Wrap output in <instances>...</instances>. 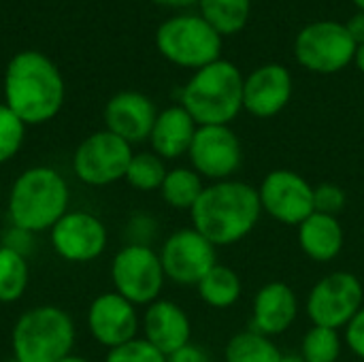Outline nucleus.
I'll return each mask as SVG.
<instances>
[{
  "label": "nucleus",
  "instance_id": "b1692460",
  "mask_svg": "<svg viewBox=\"0 0 364 362\" xmlns=\"http://www.w3.org/2000/svg\"><path fill=\"white\" fill-rule=\"evenodd\" d=\"M203 190L205 186L200 181V175L194 169H183V166L168 171L160 186V194L164 203L173 209H192L200 198Z\"/></svg>",
  "mask_w": 364,
  "mask_h": 362
},
{
  "label": "nucleus",
  "instance_id": "6ab92c4d",
  "mask_svg": "<svg viewBox=\"0 0 364 362\" xmlns=\"http://www.w3.org/2000/svg\"><path fill=\"white\" fill-rule=\"evenodd\" d=\"M299 314V301L294 290L284 282L267 284L258 290L254 299L252 331L260 335H282L286 333Z\"/></svg>",
  "mask_w": 364,
  "mask_h": 362
},
{
  "label": "nucleus",
  "instance_id": "58836bf2",
  "mask_svg": "<svg viewBox=\"0 0 364 362\" xmlns=\"http://www.w3.org/2000/svg\"><path fill=\"white\" fill-rule=\"evenodd\" d=\"M354 4H356V6H358V9L364 13V0H354Z\"/></svg>",
  "mask_w": 364,
  "mask_h": 362
},
{
  "label": "nucleus",
  "instance_id": "f3484780",
  "mask_svg": "<svg viewBox=\"0 0 364 362\" xmlns=\"http://www.w3.org/2000/svg\"><path fill=\"white\" fill-rule=\"evenodd\" d=\"M292 96V75L286 66L267 64L256 68L243 85V107L256 117L277 115Z\"/></svg>",
  "mask_w": 364,
  "mask_h": 362
},
{
  "label": "nucleus",
  "instance_id": "9b49d317",
  "mask_svg": "<svg viewBox=\"0 0 364 362\" xmlns=\"http://www.w3.org/2000/svg\"><path fill=\"white\" fill-rule=\"evenodd\" d=\"M53 252L73 265H85L100 258L109 243L102 220L90 211H68L49 230Z\"/></svg>",
  "mask_w": 364,
  "mask_h": 362
},
{
  "label": "nucleus",
  "instance_id": "473e14b6",
  "mask_svg": "<svg viewBox=\"0 0 364 362\" xmlns=\"http://www.w3.org/2000/svg\"><path fill=\"white\" fill-rule=\"evenodd\" d=\"M166 362H211L209 356L205 354V350H200L198 346L188 344L186 348L173 352L171 356H166Z\"/></svg>",
  "mask_w": 364,
  "mask_h": 362
},
{
  "label": "nucleus",
  "instance_id": "9d476101",
  "mask_svg": "<svg viewBox=\"0 0 364 362\" xmlns=\"http://www.w3.org/2000/svg\"><path fill=\"white\" fill-rule=\"evenodd\" d=\"M364 290L360 280L352 273L337 271L320 280L307 299V316L314 326L339 331L360 312Z\"/></svg>",
  "mask_w": 364,
  "mask_h": 362
},
{
  "label": "nucleus",
  "instance_id": "4468645a",
  "mask_svg": "<svg viewBox=\"0 0 364 362\" xmlns=\"http://www.w3.org/2000/svg\"><path fill=\"white\" fill-rule=\"evenodd\" d=\"M188 156L198 175L226 181L241 166L243 151L228 126H198Z\"/></svg>",
  "mask_w": 364,
  "mask_h": 362
},
{
  "label": "nucleus",
  "instance_id": "7ed1b4c3",
  "mask_svg": "<svg viewBox=\"0 0 364 362\" xmlns=\"http://www.w3.org/2000/svg\"><path fill=\"white\" fill-rule=\"evenodd\" d=\"M70 190L62 173L51 166H30L13 181L6 211L11 226L26 233H49L68 213Z\"/></svg>",
  "mask_w": 364,
  "mask_h": 362
},
{
  "label": "nucleus",
  "instance_id": "f8f14e48",
  "mask_svg": "<svg viewBox=\"0 0 364 362\" xmlns=\"http://www.w3.org/2000/svg\"><path fill=\"white\" fill-rule=\"evenodd\" d=\"M160 262L171 282L181 286H198V282L215 267V245L209 243L198 230L183 228L164 241Z\"/></svg>",
  "mask_w": 364,
  "mask_h": 362
},
{
  "label": "nucleus",
  "instance_id": "bb28decb",
  "mask_svg": "<svg viewBox=\"0 0 364 362\" xmlns=\"http://www.w3.org/2000/svg\"><path fill=\"white\" fill-rule=\"evenodd\" d=\"M166 173L168 171L160 156H156L154 151H141L132 156L124 179L139 192H154L160 190Z\"/></svg>",
  "mask_w": 364,
  "mask_h": 362
},
{
  "label": "nucleus",
  "instance_id": "ddd939ff",
  "mask_svg": "<svg viewBox=\"0 0 364 362\" xmlns=\"http://www.w3.org/2000/svg\"><path fill=\"white\" fill-rule=\"evenodd\" d=\"M262 209L282 224L301 226L314 209V188L294 171H273L258 188Z\"/></svg>",
  "mask_w": 364,
  "mask_h": 362
},
{
  "label": "nucleus",
  "instance_id": "39448f33",
  "mask_svg": "<svg viewBox=\"0 0 364 362\" xmlns=\"http://www.w3.org/2000/svg\"><path fill=\"white\" fill-rule=\"evenodd\" d=\"M77 339L70 314L58 305L23 312L13 324L11 350L15 362H60L73 354Z\"/></svg>",
  "mask_w": 364,
  "mask_h": 362
},
{
  "label": "nucleus",
  "instance_id": "2f4dec72",
  "mask_svg": "<svg viewBox=\"0 0 364 362\" xmlns=\"http://www.w3.org/2000/svg\"><path fill=\"white\" fill-rule=\"evenodd\" d=\"M346 339L350 350L364 361V305L360 307V312L350 320V324L346 326Z\"/></svg>",
  "mask_w": 364,
  "mask_h": 362
},
{
  "label": "nucleus",
  "instance_id": "f704fd0d",
  "mask_svg": "<svg viewBox=\"0 0 364 362\" xmlns=\"http://www.w3.org/2000/svg\"><path fill=\"white\" fill-rule=\"evenodd\" d=\"M158 4H164V6H190L198 0H154Z\"/></svg>",
  "mask_w": 364,
  "mask_h": 362
},
{
  "label": "nucleus",
  "instance_id": "c756f323",
  "mask_svg": "<svg viewBox=\"0 0 364 362\" xmlns=\"http://www.w3.org/2000/svg\"><path fill=\"white\" fill-rule=\"evenodd\" d=\"M105 362H166V356L158 348H154L147 339L134 337L128 344L111 348L107 352Z\"/></svg>",
  "mask_w": 364,
  "mask_h": 362
},
{
  "label": "nucleus",
  "instance_id": "f03ea898",
  "mask_svg": "<svg viewBox=\"0 0 364 362\" xmlns=\"http://www.w3.org/2000/svg\"><path fill=\"white\" fill-rule=\"evenodd\" d=\"M262 213L260 194L250 183L218 181L203 190L196 205L190 209L194 230L209 243L232 245L247 237Z\"/></svg>",
  "mask_w": 364,
  "mask_h": 362
},
{
  "label": "nucleus",
  "instance_id": "aec40b11",
  "mask_svg": "<svg viewBox=\"0 0 364 362\" xmlns=\"http://www.w3.org/2000/svg\"><path fill=\"white\" fill-rule=\"evenodd\" d=\"M196 130V122L181 105L168 107L156 117V124L149 134L151 149L162 160H175L190 151Z\"/></svg>",
  "mask_w": 364,
  "mask_h": 362
},
{
  "label": "nucleus",
  "instance_id": "c85d7f7f",
  "mask_svg": "<svg viewBox=\"0 0 364 362\" xmlns=\"http://www.w3.org/2000/svg\"><path fill=\"white\" fill-rule=\"evenodd\" d=\"M23 137H26V124L6 105H0V164L17 156Z\"/></svg>",
  "mask_w": 364,
  "mask_h": 362
},
{
  "label": "nucleus",
  "instance_id": "2eb2a0df",
  "mask_svg": "<svg viewBox=\"0 0 364 362\" xmlns=\"http://www.w3.org/2000/svg\"><path fill=\"white\" fill-rule=\"evenodd\" d=\"M139 326L136 305L126 301L115 290L98 294L87 307V331L92 339L107 350L134 339Z\"/></svg>",
  "mask_w": 364,
  "mask_h": 362
},
{
  "label": "nucleus",
  "instance_id": "4c0bfd02",
  "mask_svg": "<svg viewBox=\"0 0 364 362\" xmlns=\"http://www.w3.org/2000/svg\"><path fill=\"white\" fill-rule=\"evenodd\" d=\"M60 362H90L87 358H83V356H77V354H70V356H66V358H62Z\"/></svg>",
  "mask_w": 364,
  "mask_h": 362
},
{
  "label": "nucleus",
  "instance_id": "393cba45",
  "mask_svg": "<svg viewBox=\"0 0 364 362\" xmlns=\"http://www.w3.org/2000/svg\"><path fill=\"white\" fill-rule=\"evenodd\" d=\"M203 19L220 34H237L250 19V0H198Z\"/></svg>",
  "mask_w": 364,
  "mask_h": 362
},
{
  "label": "nucleus",
  "instance_id": "412c9836",
  "mask_svg": "<svg viewBox=\"0 0 364 362\" xmlns=\"http://www.w3.org/2000/svg\"><path fill=\"white\" fill-rule=\"evenodd\" d=\"M299 241L303 252L316 262H331L343 247V228L335 215L314 211L299 226Z\"/></svg>",
  "mask_w": 364,
  "mask_h": 362
},
{
  "label": "nucleus",
  "instance_id": "cd10ccee",
  "mask_svg": "<svg viewBox=\"0 0 364 362\" xmlns=\"http://www.w3.org/2000/svg\"><path fill=\"white\" fill-rule=\"evenodd\" d=\"M341 354V341L337 331L314 326L303 339V358L307 362H337Z\"/></svg>",
  "mask_w": 364,
  "mask_h": 362
},
{
  "label": "nucleus",
  "instance_id": "f257e3e1",
  "mask_svg": "<svg viewBox=\"0 0 364 362\" xmlns=\"http://www.w3.org/2000/svg\"><path fill=\"white\" fill-rule=\"evenodd\" d=\"M4 100L26 126L45 124L64 105V79L47 55L21 51L6 66Z\"/></svg>",
  "mask_w": 364,
  "mask_h": 362
},
{
  "label": "nucleus",
  "instance_id": "a211bd4d",
  "mask_svg": "<svg viewBox=\"0 0 364 362\" xmlns=\"http://www.w3.org/2000/svg\"><path fill=\"white\" fill-rule=\"evenodd\" d=\"M143 339L158 348L164 356L186 348L192 337L190 318L173 301H154L143 314Z\"/></svg>",
  "mask_w": 364,
  "mask_h": 362
},
{
  "label": "nucleus",
  "instance_id": "c9c22d12",
  "mask_svg": "<svg viewBox=\"0 0 364 362\" xmlns=\"http://www.w3.org/2000/svg\"><path fill=\"white\" fill-rule=\"evenodd\" d=\"M354 62H356V66L360 68V73H364V45H358V49H356V58H354Z\"/></svg>",
  "mask_w": 364,
  "mask_h": 362
},
{
  "label": "nucleus",
  "instance_id": "20e7f679",
  "mask_svg": "<svg viewBox=\"0 0 364 362\" xmlns=\"http://www.w3.org/2000/svg\"><path fill=\"white\" fill-rule=\"evenodd\" d=\"M241 70L226 60H218L200 70L181 90V107L196 126H228L243 109Z\"/></svg>",
  "mask_w": 364,
  "mask_h": 362
},
{
  "label": "nucleus",
  "instance_id": "423d86ee",
  "mask_svg": "<svg viewBox=\"0 0 364 362\" xmlns=\"http://www.w3.org/2000/svg\"><path fill=\"white\" fill-rule=\"evenodd\" d=\"M156 45L160 53L183 68H205L220 60L222 34L203 17L179 15L158 28Z\"/></svg>",
  "mask_w": 364,
  "mask_h": 362
},
{
  "label": "nucleus",
  "instance_id": "4be33fe9",
  "mask_svg": "<svg viewBox=\"0 0 364 362\" xmlns=\"http://www.w3.org/2000/svg\"><path fill=\"white\" fill-rule=\"evenodd\" d=\"M30 284L28 256L0 243V303L19 301Z\"/></svg>",
  "mask_w": 364,
  "mask_h": 362
},
{
  "label": "nucleus",
  "instance_id": "72a5a7b5",
  "mask_svg": "<svg viewBox=\"0 0 364 362\" xmlns=\"http://www.w3.org/2000/svg\"><path fill=\"white\" fill-rule=\"evenodd\" d=\"M346 28H348V34L352 36V41L356 43V45H364V13H356L348 23H346Z\"/></svg>",
  "mask_w": 364,
  "mask_h": 362
},
{
  "label": "nucleus",
  "instance_id": "0eeeda50",
  "mask_svg": "<svg viewBox=\"0 0 364 362\" xmlns=\"http://www.w3.org/2000/svg\"><path fill=\"white\" fill-rule=\"evenodd\" d=\"M164 280L160 254L149 245L128 243L111 260L113 288L132 305H151L158 301Z\"/></svg>",
  "mask_w": 364,
  "mask_h": 362
},
{
  "label": "nucleus",
  "instance_id": "dca6fc26",
  "mask_svg": "<svg viewBox=\"0 0 364 362\" xmlns=\"http://www.w3.org/2000/svg\"><path fill=\"white\" fill-rule=\"evenodd\" d=\"M156 117H158V111L154 102L145 94L132 92V90L115 94L105 107L107 130L122 137L130 145L143 143L149 139Z\"/></svg>",
  "mask_w": 364,
  "mask_h": 362
},
{
  "label": "nucleus",
  "instance_id": "7c9ffc66",
  "mask_svg": "<svg viewBox=\"0 0 364 362\" xmlns=\"http://www.w3.org/2000/svg\"><path fill=\"white\" fill-rule=\"evenodd\" d=\"M346 207V192L335 183H320L314 188V209L318 213L335 215Z\"/></svg>",
  "mask_w": 364,
  "mask_h": 362
},
{
  "label": "nucleus",
  "instance_id": "5701e85b",
  "mask_svg": "<svg viewBox=\"0 0 364 362\" xmlns=\"http://www.w3.org/2000/svg\"><path fill=\"white\" fill-rule=\"evenodd\" d=\"M198 294L209 307L226 309V307H230V305H235L239 301V297H241V280L232 269L215 265L198 282Z\"/></svg>",
  "mask_w": 364,
  "mask_h": 362
},
{
  "label": "nucleus",
  "instance_id": "a878e982",
  "mask_svg": "<svg viewBox=\"0 0 364 362\" xmlns=\"http://www.w3.org/2000/svg\"><path fill=\"white\" fill-rule=\"evenodd\" d=\"M279 348L256 331L235 335L226 346V362H282Z\"/></svg>",
  "mask_w": 364,
  "mask_h": 362
},
{
  "label": "nucleus",
  "instance_id": "1a4fd4ad",
  "mask_svg": "<svg viewBox=\"0 0 364 362\" xmlns=\"http://www.w3.org/2000/svg\"><path fill=\"white\" fill-rule=\"evenodd\" d=\"M356 49L346 23L339 21H314L299 32L294 43L301 66L322 75L343 70L356 58Z\"/></svg>",
  "mask_w": 364,
  "mask_h": 362
},
{
  "label": "nucleus",
  "instance_id": "e433bc0d",
  "mask_svg": "<svg viewBox=\"0 0 364 362\" xmlns=\"http://www.w3.org/2000/svg\"><path fill=\"white\" fill-rule=\"evenodd\" d=\"M282 362H307L303 356H296V354H286Z\"/></svg>",
  "mask_w": 364,
  "mask_h": 362
},
{
  "label": "nucleus",
  "instance_id": "6e6552de",
  "mask_svg": "<svg viewBox=\"0 0 364 362\" xmlns=\"http://www.w3.org/2000/svg\"><path fill=\"white\" fill-rule=\"evenodd\" d=\"M132 156V145L105 128L79 143L73 154V173L85 186H111L126 177Z\"/></svg>",
  "mask_w": 364,
  "mask_h": 362
}]
</instances>
